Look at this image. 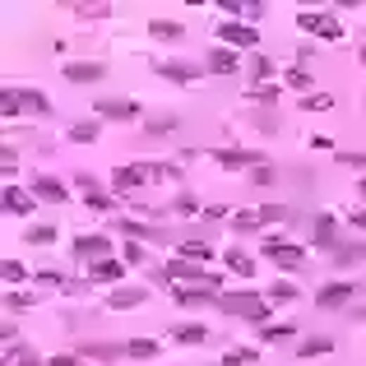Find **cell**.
<instances>
[{"label": "cell", "mask_w": 366, "mask_h": 366, "mask_svg": "<svg viewBox=\"0 0 366 366\" xmlns=\"http://www.w3.org/2000/svg\"><path fill=\"white\" fill-rule=\"evenodd\" d=\"M218 311L222 315H236V320H246V324H269V297L265 292H218Z\"/></svg>", "instance_id": "6da1fadb"}, {"label": "cell", "mask_w": 366, "mask_h": 366, "mask_svg": "<svg viewBox=\"0 0 366 366\" xmlns=\"http://www.w3.org/2000/svg\"><path fill=\"white\" fill-rule=\"evenodd\" d=\"M0 111L5 116H51V98L42 89H14V84H5L0 89Z\"/></svg>", "instance_id": "7a4b0ae2"}, {"label": "cell", "mask_w": 366, "mask_h": 366, "mask_svg": "<svg viewBox=\"0 0 366 366\" xmlns=\"http://www.w3.org/2000/svg\"><path fill=\"white\" fill-rule=\"evenodd\" d=\"M260 255L274 269H283V274H297V269L306 265V246L288 241V236H260Z\"/></svg>", "instance_id": "3957f363"}, {"label": "cell", "mask_w": 366, "mask_h": 366, "mask_svg": "<svg viewBox=\"0 0 366 366\" xmlns=\"http://www.w3.org/2000/svg\"><path fill=\"white\" fill-rule=\"evenodd\" d=\"M218 46H232V51H251L255 56V46H260V33L251 28V23H241V19H218Z\"/></svg>", "instance_id": "277c9868"}, {"label": "cell", "mask_w": 366, "mask_h": 366, "mask_svg": "<svg viewBox=\"0 0 366 366\" xmlns=\"http://www.w3.org/2000/svg\"><path fill=\"white\" fill-rule=\"evenodd\" d=\"M70 251H75V260L79 265H102V260H111V236L107 232H84V236H75V246H70Z\"/></svg>", "instance_id": "5b68a950"}, {"label": "cell", "mask_w": 366, "mask_h": 366, "mask_svg": "<svg viewBox=\"0 0 366 366\" xmlns=\"http://www.w3.org/2000/svg\"><path fill=\"white\" fill-rule=\"evenodd\" d=\"M311 246L324 251V255H334V251L343 246V232H339V218H334V213H315L311 218Z\"/></svg>", "instance_id": "8992f818"}, {"label": "cell", "mask_w": 366, "mask_h": 366, "mask_svg": "<svg viewBox=\"0 0 366 366\" xmlns=\"http://www.w3.org/2000/svg\"><path fill=\"white\" fill-rule=\"evenodd\" d=\"M144 111L134 98H98L93 102V121H139Z\"/></svg>", "instance_id": "52a82bcc"}, {"label": "cell", "mask_w": 366, "mask_h": 366, "mask_svg": "<svg viewBox=\"0 0 366 366\" xmlns=\"http://www.w3.org/2000/svg\"><path fill=\"white\" fill-rule=\"evenodd\" d=\"M153 75L172 79V84H195V79L209 75V70L195 65V61H181V56H163V61H153Z\"/></svg>", "instance_id": "ba28073f"}, {"label": "cell", "mask_w": 366, "mask_h": 366, "mask_svg": "<svg viewBox=\"0 0 366 366\" xmlns=\"http://www.w3.org/2000/svg\"><path fill=\"white\" fill-rule=\"evenodd\" d=\"M209 158L218 167H227V172H255V167L265 163L255 149H209Z\"/></svg>", "instance_id": "9c48e42d"}, {"label": "cell", "mask_w": 366, "mask_h": 366, "mask_svg": "<svg viewBox=\"0 0 366 366\" xmlns=\"http://www.w3.org/2000/svg\"><path fill=\"white\" fill-rule=\"evenodd\" d=\"M353 283H343V278H334V283H320V288H315V306H320V311H343L348 301H353Z\"/></svg>", "instance_id": "30bf717a"}, {"label": "cell", "mask_w": 366, "mask_h": 366, "mask_svg": "<svg viewBox=\"0 0 366 366\" xmlns=\"http://www.w3.org/2000/svg\"><path fill=\"white\" fill-rule=\"evenodd\" d=\"M33 200H42V204H70V181H61V177H51V172H42V177H33Z\"/></svg>", "instance_id": "8fae6325"}, {"label": "cell", "mask_w": 366, "mask_h": 366, "mask_svg": "<svg viewBox=\"0 0 366 366\" xmlns=\"http://www.w3.org/2000/svg\"><path fill=\"white\" fill-rule=\"evenodd\" d=\"M204 70L209 75H241V51H232V46H209L204 51Z\"/></svg>", "instance_id": "7c38bea8"}, {"label": "cell", "mask_w": 366, "mask_h": 366, "mask_svg": "<svg viewBox=\"0 0 366 366\" xmlns=\"http://www.w3.org/2000/svg\"><path fill=\"white\" fill-rule=\"evenodd\" d=\"M116 227H121L125 241H139V246L163 241V227H153V222H144V218H130V213H121V218H116Z\"/></svg>", "instance_id": "4fadbf2b"}, {"label": "cell", "mask_w": 366, "mask_h": 366, "mask_svg": "<svg viewBox=\"0 0 366 366\" xmlns=\"http://www.w3.org/2000/svg\"><path fill=\"white\" fill-rule=\"evenodd\" d=\"M33 204H37L33 190H19L14 181L0 190V209H5V218H28V213H33Z\"/></svg>", "instance_id": "5bb4252c"}, {"label": "cell", "mask_w": 366, "mask_h": 366, "mask_svg": "<svg viewBox=\"0 0 366 366\" xmlns=\"http://www.w3.org/2000/svg\"><path fill=\"white\" fill-rule=\"evenodd\" d=\"M75 186L84 190V204H89V209H98V213H111V209H116V195H107V190H102L98 181L89 177V172H79Z\"/></svg>", "instance_id": "9a60e30c"}, {"label": "cell", "mask_w": 366, "mask_h": 366, "mask_svg": "<svg viewBox=\"0 0 366 366\" xmlns=\"http://www.w3.org/2000/svg\"><path fill=\"white\" fill-rule=\"evenodd\" d=\"M111 186H116V195L149 186V172H144V163H121V167H111Z\"/></svg>", "instance_id": "2e32d148"}, {"label": "cell", "mask_w": 366, "mask_h": 366, "mask_svg": "<svg viewBox=\"0 0 366 366\" xmlns=\"http://www.w3.org/2000/svg\"><path fill=\"white\" fill-rule=\"evenodd\" d=\"M61 75H65L70 84H102V79H107V65H102V61H65Z\"/></svg>", "instance_id": "e0dca14e"}, {"label": "cell", "mask_w": 366, "mask_h": 366, "mask_svg": "<svg viewBox=\"0 0 366 366\" xmlns=\"http://www.w3.org/2000/svg\"><path fill=\"white\" fill-rule=\"evenodd\" d=\"M149 301V288H130V283H121V288L107 292V311H134V306H144Z\"/></svg>", "instance_id": "ac0fdd59"}, {"label": "cell", "mask_w": 366, "mask_h": 366, "mask_svg": "<svg viewBox=\"0 0 366 366\" xmlns=\"http://www.w3.org/2000/svg\"><path fill=\"white\" fill-rule=\"evenodd\" d=\"M218 10H222V14H236L241 23H251V28H255V23L269 14V5H265V0H222Z\"/></svg>", "instance_id": "d6986e66"}, {"label": "cell", "mask_w": 366, "mask_h": 366, "mask_svg": "<svg viewBox=\"0 0 366 366\" xmlns=\"http://www.w3.org/2000/svg\"><path fill=\"white\" fill-rule=\"evenodd\" d=\"M329 265L334 269H357V265H366V236H353V241H343L339 251L329 255Z\"/></svg>", "instance_id": "ffe728a7"}, {"label": "cell", "mask_w": 366, "mask_h": 366, "mask_svg": "<svg viewBox=\"0 0 366 366\" xmlns=\"http://www.w3.org/2000/svg\"><path fill=\"white\" fill-rule=\"evenodd\" d=\"M177 260H190V265H209L213 260V246L204 236H181L177 241Z\"/></svg>", "instance_id": "44dd1931"}, {"label": "cell", "mask_w": 366, "mask_h": 366, "mask_svg": "<svg viewBox=\"0 0 366 366\" xmlns=\"http://www.w3.org/2000/svg\"><path fill=\"white\" fill-rule=\"evenodd\" d=\"M172 301L186 306V311H195V306H218V292H209V288H172Z\"/></svg>", "instance_id": "7402d4cb"}, {"label": "cell", "mask_w": 366, "mask_h": 366, "mask_svg": "<svg viewBox=\"0 0 366 366\" xmlns=\"http://www.w3.org/2000/svg\"><path fill=\"white\" fill-rule=\"evenodd\" d=\"M158 353H163V343H158V339H149V334L125 339V362H153Z\"/></svg>", "instance_id": "603a6c76"}, {"label": "cell", "mask_w": 366, "mask_h": 366, "mask_svg": "<svg viewBox=\"0 0 366 366\" xmlns=\"http://www.w3.org/2000/svg\"><path fill=\"white\" fill-rule=\"evenodd\" d=\"M265 297H269V306H292V301H301V288L292 278H274L265 288Z\"/></svg>", "instance_id": "cb8c5ba5"}, {"label": "cell", "mask_w": 366, "mask_h": 366, "mask_svg": "<svg viewBox=\"0 0 366 366\" xmlns=\"http://www.w3.org/2000/svg\"><path fill=\"white\" fill-rule=\"evenodd\" d=\"M125 269H130V265H125L121 255H111V260H102V265H93V269H89V283H121Z\"/></svg>", "instance_id": "d4e9b609"}, {"label": "cell", "mask_w": 366, "mask_h": 366, "mask_svg": "<svg viewBox=\"0 0 366 366\" xmlns=\"http://www.w3.org/2000/svg\"><path fill=\"white\" fill-rule=\"evenodd\" d=\"M329 353H334V339H329V334H306V339L297 343L301 362H311V357H329Z\"/></svg>", "instance_id": "484cf974"}, {"label": "cell", "mask_w": 366, "mask_h": 366, "mask_svg": "<svg viewBox=\"0 0 366 366\" xmlns=\"http://www.w3.org/2000/svg\"><path fill=\"white\" fill-rule=\"evenodd\" d=\"M222 265H227V274H236V278H251V274H255V260L246 255V251H236V246L222 251Z\"/></svg>", "instance_id": "4316f807"}, {"label": "cell", "mask_w": 366, "mask_h": 366, "mask_svg": "<svg viewBox=\"0 0 366 366\" xmlns=\"http://www.w3.org/2000/svg\"><path fill=\"white\" fill-rule=\"evenodd\" d=\"M172 339H177V343H186V348H200V343H209V324L186 320V324H177V329H172Z\"/></svg>", "instance_id": "83f0119b"}, {"label": "cell", "mask_w": 366, "mask_h": 366, "mask_svg": "<svg viewBox=\"0 0 366 366\" xmlns=\"http://www.w3.org/2000/svg\"><path fill=\"white\" fill-rule=\"evenodd\" d=\"M56 236H61V227H56V222H28L23 241H28V246H56Z\"/></svg>", "instance_id": "f1b7e54d"}, {"label": "cell", "mask_w": 366, "mask_h": 366, "mask_svg": "<svg viewBox=\"0 0 366 366\" xmlns=\"http://www.w3.org/2000/svg\"><path fill=\"white\" fill-rule=\"evenodd\" d=\"M288 339H297V324L292 320H283V324H260V343H288Z\"/></svg>", "instance_id": "f546056e"}, {"label": "cell", "mask_w": 366, "mask_h": 366, "mask_svg": "<svg viewBox=\"0 0 366 366\" xmlns=\"http://www.w3.org/2000/svg\"><path fill=\"white\" fill-rule=\"evenodd\" d=\"M269 75H274V61H269L265 51H255V56H251V65H246V79H251V89H260Z\"/></svg>", "instance_id": "4dcf8cb0"}, {"label": "cell", "mask_w": 366, "mask_h": 366, "mask_svg": "<svg viewBox=\"0 0 366 366\" xmlns=\"http://www.w3.org/2000/svg\"><path fill=\"white\" fill-rule=\"evenodd\" d=\"M232 232H246V236H255V232H265V218H260V209H246V213H232Z\"/></svg>", "instance_id": "1f68e13d"}, {"label": "cell", "mask_w": 366, "mask_h": 366, "mask_svg": "<svg viewBox=\"0 0 366 366\" xmlns=\"http://www.w3.org/2000/svg\"><path fill=\"white\" fill-rule=\"evenodd\" d=\"M329 19H334V14H324V10H301V14H297V28H301V33H315V37H320L324 28H329Z\"/></svg>", "instance_id": "d6a6232c"}, {"label": "cell", "mask_w": 366, "mask_h": 366, "mask_svg": "<svg viewBox=\"0 0 366 366\" xmlns=\"http://www.w3.org/2000/svg\"><path fill=\"white\" fill-rule=\"evenodd\" d=\"M149 33H153L158 42H181V33H186V28H181L177 19H149Z\"/></svg>", "instance_id": "836d02e7"}, {"label": "cell", "mask_w": 366, "mask_h": 366, "mask_svg": "<svg viewBox=\"0 0 366 366\" xmlns=\"http://www.w3.org/2000/svg\"><path fill=\"white\" fill-rule=\"evenodd\" d=\"M181 125V116H172V111H158V116H144V134H172Z\"/></svg>", "instance_id": "e575fe53"}, {"label": "cell", "mask_w": 366, "mask_h": 366, "mask_svg": "<svg viewBox=\"0 0 366 366\" xmlns=\"http://www.w3.org/2000/svg\"><path fill=\"white\" fill-rule=\"evenodd\" d=\"M5 366H46L37 353H28L23 343H14V348H5Z\"/></svg>", "instance_id": "d590c367"}, {"label": "cell", "mask_w": 366, "mask_h": 366, "mask_svg": "<svg viewBox=\"0 0 366 366\" xmlns=\"http://www.w3.org/2000/svg\"><path fill=\"white\" fill-rule=\"evenodd\" d=\"M167 209H172V213H181V218H195V213H204V204L195 200L190 190H181V195H177V200H172V204H167Z\"/></svg>", "instance_id": "8d00e7d4"}, {"label": "cell", "mask_w": 366, "mask_h": 366, "mask_svg": "<svg viewBox=\"0 0 366 366\" xmlns=\"http://www.w3.org/2000/svg\"><path fill=\"white\" fill-rule=\"evenodd\" d=\"M283 84H288V89H306V93L315 89L311 70H301V65H288V70H283Z\"/></svg>", "instance_id": "74e56055"}, {"label": "cell", "mask_w": 366, "mask_h": 366, "mask_svg": "<svg viewBox=\"0 0 366 366\" xmlns=\"http://www.w3.org/2000/svg\"><path fill=\"white\" fill-rule=\"evenodd\" d=\"M98 134H102L98 121H79V125H70V144H93Z\"/></svg>", "instance_id": "f35d334b"}, {"label": "cell", "mask_w": 366, "mask_h": 366, "mask_svg": "<svg viewBox=\"0 0 366 366\" xmlns=\"http://www.w3.org/2000/svg\"><path fill=\"white\" fill-rule=\"evenodd\" d=\"M251 362H260V348H227L222 353V366H251Z\"/></svg>", "instance_id": "ab89813d"}, {"label": "cell", "mask_w": 366, "mask_h": 366, "mask_svg": "<svg viewBox=\"0 0 366 366\" xmlns=\"http://www.w3.org/2000/svg\"><path fill=\"white\" fill-rule=\"evenodd\" d=\"M144 172H149V181H177L181 177L177 163H144Z\"/></svg>", "instance_id": "60d3db41"}, {"label": "cell", "mask_w": 366, "mask_h": 366, "mask_svg": "<svg viewBox=\"0 0 366 366\" xmlns=\"http://www.w3.org/2000/svg\"><path fill=\"white\" fill-rule=\"evenodd\" d=\"M0 278H5V283H10V288H14V283H28V278H33V274H28V269H23L19 260H5V265H0Z\"/></svg>", "instance_id": "b9f144b4"}, {"label": "cell", "mask_w": 366, "mask_h": 366, "mask_svg": "<svg viewBox=\"0 0 366 366\" xmlns=\"http://www.w3.org/2000/svg\"><path fill=\"white\" fill-rule=\"evenodd\" d=\"M33 283H37V288H61V292L70 288V278H61L56 269H37V274H33Z\"/></svg>", "instance_id": "7bdbcfd3"}, {"label": "cell", "mask_w": 366, "mask_h": 366, "mask_svg": "<svg viewBox=\"0 0 366 366\" xmlns=\"http://www.w3.org/2000/svg\"><path fill=\"white\" fill-rule=\"evenodd\" d=\"M334 98L329 93H301V111H329Z\"/></svg>", "instance_id": "ee69618b"}, {"label": "cell", "mask_w": 366, "mask_h": 366, "mask_svg": "<svg viewBox=\"0 0 366 366\" xmlns=\"http://www.w3.org/2000/svg\"><path fill=\"white\" fill-rule=\"evenodd\" d=\"M260 218H265V227H269V222H288L292 209H288V204H260Z\"/></svg>", "instance_id": "f6af8a7d"}, {"label": "cell", "mask_w": 366, "mask_h": 366, "mask_svg": "<svg viewBox=\"0 0 366 366\" xmlns=\"http://www.w3.org/2000/svg\"><path fill=\"white\" fill-rule=\"evenodd\" d=\"M28 306H33V292H5V311H28Z\"/></svg>", "instance_id": "bcb514c9"}, {"label": "cell", "mask_w": 366, "mask_h": 366, "mask_svg": "<svg viewBox=\"0 0 366 366\" xmlns=\"http://www.w3.org/2000/svg\"><path fill=\"white\" fill-rule=\"evenodd\" d=\"M246 98L251 102H278V89L274 84H260V89H246Z\"/></svg>", "instance_id": "7dc6e473"}, {"label": "cell", "mask_w": 366, "mask_h": 366, "mask_svg": "<svg viewBox=\"0 0 366 366\" xmlns=\"http://www.w3.org/2000/svg\"><path fill=\"white\" fill-rule=\"evenodd\" d=\"M334 163H343V167H357V172H366V153H348V149H339V153H334Z\"/></svg>", "instance_id": "c3c4849f"}, {"label": "cell", "mask_w": 366, "mask_h": 366, "mask_svg": "<svg viewBox=\"0 0 366 366\" xmlns=\"http://www.w3.org/2000/svg\"><path fill=\"white\" fill-rule=\"evenodd\" d=\"M121 260H125V265H144V246H139V241H125L121 246Z\"/></svg>", "instance_id": "681fc988"}, {"label": "cell", "mask_w": 366, "mask_h": 366, "mask_svg": "<svg viewBox=\"0 0 366 366\" xmlns=\"http://www.w3.org/2000/svg\"><path fill=\"white\" fill-rule=\"evenodd\" d=\"M343 218H348V227H357V232H366V204H353V209H348Z\"/></svg>", "instance_id": "f907efd6"}, {"label": "cell", "mask_w": 366, "mask_h": 366, "mask_svg": "<svg viewBox=\"0 0 366 366\" xmlns=\"http://www.w3.org/2000/svg\"><path fill=\"white\" fill-rule=\"evenodd\" d=\"M75 14L79 19H102V14H111L107 5H75Z\"/></svg>", "instance_id": "816d5d0a"}, {"label": "cell", "mask_w": 366, "mask_h": 366, "mask_svg": "<svg viewBox=\"0 0 366 366\" xmlns=\"http://www.w3.org/2000/svg\"><path fill=\"white\" fill-rule=\"evenodd\" d=\"M274 177H278V172H274V167H269V163H260L255 172H251V181H255V186H269V181H274Z\"/></svg>", "instance_id": "f5cc1de1"}, {"label": "cell", "mask_w": 366, "mask_h": 366, "mask_svg": "<svg viewBox=\"0 0 366 366\" xmlns=\"http://www.w3.org/2000/svg\"><path fill=\"white\" fill-rule=\"evenodd\" d=\"M324 42H343V23H339V19H329V28H324Z\"/></svg>", "instance_id": "db71d44e"}, {"label": "cell", "mask_w": 366, "mask_h": 366, "mask_svg": "<svg viewBox=\"0 0 366 366\" xmlns=\"http://www.w3.org/2000/svg\"><path fill=\"white\" fill-rule=\"evenodd\" d=\"M46 366H79V353H61V357H51Z\"/></svg>", "instance_id": "11a10c76"}, {"label": "cell", "mask_w": 366, "mask_h": 366, "mask_svg": "<svg viewBox=\"0 0 366 366\" xmlns=\"http://www.w3.org/2000/svg\"><path fill=\"white\" fill-rule=\"evenodd\" d=\"M357 200H362V204H366V177H362V181H357Z\"/></svg>", "instance_id": "9f6ffc18"}, {"label": "cell", "mask_w": 366, "mask_h": 366, "mask_svg": "<svg viewBox=\"0 0 366 366\" xmlns=\"http://www.w3.org/2000/svg\"><path fill=\"white\" fill-rule=\"evenodd\" d=\"M357 65H366V42H362V46H357Z\"/></svg>", "instance_id": "6f0895ef"}]
</instances>
